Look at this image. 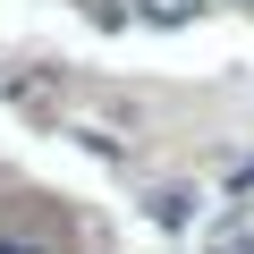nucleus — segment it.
<instances>
[{
	"mask_svg": "<svg viewBox=\"0 0 254 254\" xmlns=\"http://www.w3.org/2000/svg\"><path fill=\"white\" fill-rule=\"evenodd\" d=\"M136 9H144V26H187L203 0H136Z\"/></svg>",
	"mask_w": 254,
	"mask_h": 254,
	"instance_id": "obj_1",
	"label": "nucleus"
},
{
	"mask_svg": "<svg viewBox=\"0 0 254 254\" xmlns=\"http://www.w3.org/2000/svg\"><path fill=\"white\" fill-rule=\"evenodd\" d=\"M0 254H60L51 237H26V229H0Z\"/></svg>",
	"mask_w": 254,
	"mask_h": 254,
	"instance_id": "obj_2",
	"label": "nucleus"
}]
</instances>
